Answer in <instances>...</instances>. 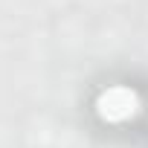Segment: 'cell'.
I'll list each match as a JSON object with an SVG mask.
<instances>
[{
  "instance_id": "cell-1",
  "label": "cell",
  "mask_w": 148,
  "mask_h": 148,
  "mask_svg": "<svg viewBox=\"0 0 148 148\" xmlns=\"http://www.w3.org/2000/svg\"><path fill=\"white\" fill-rule=\"evenodd\" d=\"M96 113L102 122H110V125H119V122H128L139 113L142 102H139V93L128 84H113V87H105L99 96H96Z\"/></svg>"
}]
</instances>
